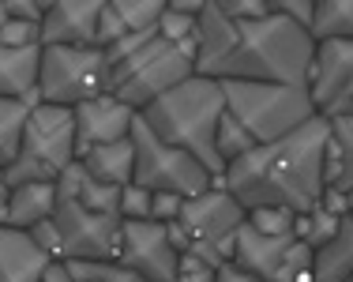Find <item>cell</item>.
I'll return each mask as SVG.
<instances>
[{
    "mask_svg": "<svg viewBox=\"0 0 353 282\" xmlns=\"http://www.w3.org/2000/svg\"><path fill=\"white\" fill-rule=\"evenodd\" d=\"M316 61V41L305 27L274 8L263 19H233L207 0L199 12L196 76L207 79H252V83H290L308 87Z\"/></svg>",
    "mask_w": 353,
    "mask_h": 282,
    "instance_id": "obj_1",
    "label": "cell"
},
{
    "mask_svg": "<svg viewBox=\"0 0 353 282\" xmlns=\"http://www.w3.org/2000/svg\"><path fill=\"white\" fill-rule=\"evenodd\" d=\"M327 143H331V121L316 117L293 136L259 143L245 159L230 162L222 185L245 211L285 207L293 214H312L327 192V177H323Z\"/></svg>",
    "mask_w": 353,
    "mask_h": 282,
    "instance_id": "obj_2",
    "label": "cell"
},
{
    "mask_svg": "<svg viewBox=\"0 0 353 282\" xmlns=\"http://www.w3.org/2000/svg\"><path fill=\"white\" fill-rule=\"evenodd\" d=\"M139 117L158 139H165L170 147H181L184 154H192L214 181L225 177V162L218 154V128H222V117H225V90L218 79L192 76L188 83L170 90L165 98H158L154 105H147Z\"/></svg>",
    "mask_w": 353,
    "mask_h": 282,
    "instance_id": "obj_3",
    "label": "cell"
},
{
    "mask_svg": "<svg viewBox=\"0 0 353 282\" xmlns=\"http://www.w3.org/2000/svg\"><path fill=\"white\" fill-rule=\"evenodd\" d=\"M105 61H109V94L132 105L136 113H143L147 105H154L158 98H165L170 90L196 76V57L188 49L165 41L158 34V27L113 41L105 49Z\"/></svg>",
    "mask_w": 353,
    "mask_h": 282,
    "instance_id": "obj_4",
    "label": "cell"
},
{
    "mask_svg": "<svg viewBox=\"0 0 353 282\" xmlns=\"http://www.w3.org/2000/svg\"><path fill=\"white\" fill-rule=\"evenodd\" d=\"M225 110L248 132L256 143H274L282 136H293L316 121V102L308 87L290 83H252V79H225Z\"/></svg>",
    "mask_w": 353,
    "mask_h": 282,
    "instance_id": "obj_5",
    "label": "cell"
},
{
    "mask_svg": "<svg viewBox=\"0 0 353 282\" xmlns=\"http://www.w3.org/2000/svg\"><path fill=\"white\" fill-rule=\"evenodd\" d=\"M245 222L248 211L222 185H214L211 192L184 200L181 214L170 222V241L181 256H196L211 268H222L233 260L237 234Z\"/></svg>",
    "mask_w": 353,
    "mask_h": 282,
    "instance_id": "obj_6",
    "label": "cell"
},
{
    "mask_svg": "<svg viewBox=\"0 0 353 282\" xmlns=\"http://www.w3.org/2000/svg\"><path fill=\"white\" fill-rule=\"evenodd\" d=\"M79 162L75 147V110L38 102L23 128V143L15 162L4 170L8 185H41V181H61L68 165Z\"/></svg>",
    "mask_w": 353,
    "mask_h": 282,
    "instance_id": "obj_7",
    "label": "cell"
},
{
    "mask_svg": "<svg viewBox=\"0 0 353 282\" xmlns=\"http://www.w3.org/2000/svg\"><path fill=\"white\" fill-rule=\"evenodd\" d=\"M109 94V61L102 46H41L38 102L79 110Z\"/></svg>",
    "mask_w": 353,
    "mask_h": 282,
    "instance_id": "obj_8",
    "label": "cell"
},
{
    "mask_svg": "<svg viewBox=\"0 0 353 282\" xmlns=\"http://www.w3.org/2000/svg\"><path fill=\"white\" fill-rule=\"evenodd\" d=\"M132 143H136V181L132 185L147 188V192H165V196H203L214 188V177L203 170L192 154H184L181 147H170L165 139H158L154 132L136 117L132 124Z\"/></svg>",
    "mask_w": 353,
    "mask_h": 282,
    "instance_id": "obj_9",
    "label": "cell"
},
{
    "mask_svg": "<svg viewBox=\"0 0 353 282\" xmlns=\"http://www.w3.org/2000/svg\"><path fill=\"white\" fill-rule=\"evenodd\" d=\"M230 263L245 268L259 282H316V252L297 234L263 237L248 222L237 234V248H233Z\"/></svg>",
    "mask_w": 353,
    "mask_h": 282,
    "instance_id": "obj_10",
    "label": "cell"
},
{
    "mask_svg": "<svg viewBox=\"0 0 353 282\" xmlns=\"http://www.w3.org/2000/svg\"><path fill=\"white\" fill-rule=\"evenodd\" d=\"M57 241H61V256L57 260H83V263H117L121 252V214H102L87 211L75 200H57L53 211Z\"/></svg>",
    "mask_w": 353,
    "mask_h": 282,
    "instance_id": "obj_11",
    "label": "cell"
},
{
    "mask_svg": "<svg viewBox=\"0 0 353 282\" xmlns=\"http://www.w3.org/2000/svg\"><path fill=\"white\" fill-rule=\"evenodd\" d=\"M117 263L139 275L143 282H173L176 268H181V252L170 241V226H162V222H124Z\"/></svg>",
    "mask_w": 353,
    "mask_h": 282,
    "instance_id": "obj_12",
    "label": "cell"
},
{
    "mask_svg": "<svg viewBox=\"0 0 353 282\" xmlns=\"http://www.w3.org/2000/svg\"><path fill=\"white\" fill-rule=\"evenodd\" d=\"M308 90L323 121L353 117V41H319Z\"/></svg>",
    "mask_w": 353,
    "mask_h": 282,
    "instance_id": "obj_13",
    "label": "cell"
},
{
    "mask_svg": "<svg viewBox=\"0 0 353 282\" xmlns=\"http://www.w3.org/2000/svg\"><path fill=\"white\" fill-rule=\"evenodd\" d=\"M139 113L132 105H124L121 98L102 94V98H90L75 110V147H79V159L87 151L102 143H117V139H128L132 136V124H136Z\"/></svg>",
    "mask_w": 353,
    "mask_h": 282,
    "instance_id": "obj_14",
    "label": "cell"
},
{
    "mask_svg": "<svg viewBox=\"0 0 353 282\" xmlns=\"http://www.w3.org/2000/svg\"><path fill=\"white\" fill-rule=\"evenodd\" d=\"M102 4L105 0H49L41 46H98Z\"/></svg>",
    "mask_w": 353,
    "mask_h": 282,
    "instance_id": "obj_15",
    "label": "cell"
},
{
    "mask_svg": "<svg viewBox=\"0 0 353 282\" xmlns=\"http://www.w3.org/2000/svg\"><path fill=\"white\" fill-rule=\"evenodd\" d=\"M53 256H46L34 245L27 230L0 226V282H38Z\"/></svg>",
    "mask_w": 353,
    "mask_h": 282,
    "instance_id": "obj_16",
    "label": "cell"
},
{
    "mask_svg": "<svg viewBox=\"0 0 353 282\" xmlns=\"http://www.w3.org/2000/svg\"><path fill=\"white\" fill-rule=\"evenodd\" d=\"M38 76H41V46L30 49L0 46V98L38 105Z\"/></svg>",
    "mask_w": 353,
    "mask_h": 282,
    "instance_id": "obj_17",
    "label": "cell"
},
{
    "mask_svg": "<svg viewBox=\"0 0 353 282\" xmlns=\"http://www.w3.org/2000/svg\"><path fill=\"white\" fill-rule=\"evenodd\" d=\"M57 192H61L64 200L83 203L87 211L121 214V192H124V188L105 185V181L90 177V173L83 170V162H75V165H68V170L61 173V181H57Z\"/></svg>",
    "mask_w": 353,
    "mask_h": 282,
    "instance_id": "obj_18",
    "label": "cell"
},
{
    "mask_svg": "<svg viewBox=\"0 0 353 282\" xmlns=\"http://www.w3.org/2000/svg\"><path fill=\"white\" fill-rule=\"evenodd\" d=\"M57 200H61V192H57V181H41V185H19L12 188V203H8V226L15 230H34L41 222L53 219L57 211Z\"/></svg>",
    "mask_w": 353,
    "mask_h": 282,
    "instance_id": "obj_19",
    "label": "cell"
},
{
    "mask_svg": "<svg viewBox=\"0 0 353 282\" xmlns=\"http://www.w3.org/2000/svg\"><path fill=\"white\" fill-rule=\"evenodd\" d=\"M79 162H83V170H87L90 177L105 181V185L124 188V185L136 181V143H132V136L117 139V143L94 147V151H87Z\"/></svg>",
    "mask_w": 353,
    "mask_h": 282,
    "instance_id": "obj_20",
    "label": "cell"
},
{
    "mask_svg": "<svg viewBox=\"0 0 353 282\" xmlns=\"http://www.w3.org/2000/svg\"><path fill=\"white\" fill-rule=\"evenodd\" d=\"M323 177L334 192H353V117L331 121V143L323 154Z\"/></svg>",
    "mask_w": 353,
    "mask_h": 282,
    "instance_id": "obj_21",
    "label": "cell"
},
{
    "mask_svg": "<svg viewBox=\"0 0 353 282\" xmlns=\"http://www.w3.org/2000/svg\"><path fill=\"white\" fill-rule=\"evenodd\" d=\"M203 4L207 0H165V12H162V19H158V34L196 57V49H199V12H203Z\"/></svg>",
    "mask_w": 353,
    "mask_h": 282,
    "instance_id": "obj_22",
    "label": "cell"
},
{
    "mask_svg": "<svg viewBox=\"0 0 353 282\" xmlns=\"http://www.w3.org/2000/svg\"><path fill=\"white\" fill-rule=\"evenodd\" d=\"M353 275V219H342L339 234L316 248V282H346Z\"/></svg>",
    "mask_w": 353,
    "mask_h": 282,
    "instance_id": "obj_23",
    "label": "cell"
},
{
    "mask_svg": "<svg viewBox=\"0 0 353 282\" xmlns=\"http://www.w3.org/2000/svg\"><path fill=\"white\" fill-rule=\"evenodd\" d=\"M312 41H353V0H316Z\"/></svg>",
    "mask_w": 353,
    "mask_h": 282,
    "instance_id": "obj_24",
    "label": "cell"
},
{
    "mask_svg": "<svg viewBox=\"0 0 353 282\" xmlns=\"http://www.w3.org/2000/svg\"><path fill=\"white\" fill-rule=\"evenodd\" d=\"M34 105L27 102H12V98H0V170L15 162L23 143V128H27V117Z\"/></svg>",
    "mask_w": 353,
    "mask_h": 282,
    "instance_id": "obj_25",
    "label": "cell"
},
{
    "mask_svg": "<svg viewBox=\"0 0 353 282\" xmlns=\"http://www.w3.org/2000/svg\"><path fill=\"white\" fill-rule=\"evenodd\" d=\"M109 12L117 15L124 38H128V34H143V30L158 27V19L165 12V0H109Z\"/></svg>",
    "mask_w": 353,
    "mask_h": 282,
    "instance_id": "obj_26",
    "label": "cell"
},
{
    "mask_svg": "<svg viewBox=\"0 0 353 282\" xmlns=\"http://www.w3.org/2000/svg\"><path fill=\"white\" fill-rule=\"evenodd\" d=\"M339 226H342L339 214H331V211H323V207H316L312 214H297V226H293V234H297L301 241H305V245L316 252V248H323L334 234H339Z\"/></svg>",
    "mask_w": 353,
    "mask_h": 282,
    "instance_id": "obj_27",
    "label": "cell"
},
{
    "mask_svg": "<svg viewBox=\"0 0 353 282\" xmlns=\"http://www.w3.org/2000/svg\"><path fill=\"white\" fill-rule=\"evenodd\" d=\"M252 147H259V143L248 136L245 128H241L237 121L230 117V110H225V117H222V128H218V154H222V162L230 165V162L245 159V154L252 151Z\"/></svg>",
    "mask_w": 353,
    "mask_h": 282,
    "instance_id": "obj_28",
    "label": "cell"
},
{
    "mask_svg": "<svg viewBox=\"0 0 353 282\" xmlns=\"http://www.w3.org/2000/svg\"><path fill=\"white\" fill-rule=\"evenodd\" d=\"M248 226L263 237H285L297 226V214L285 207H259V211H248Z\"/></svg>",
    "mask_w": 353,
    "mask_h": 282,
    "instance_id": "obj_29",
    "label": "cell"
},
{
    "mask_svg": "<svg viewBox=\"0 0 353 282\" xmlns=\"http://www.w3.org/2000/svg\"><path fill=\"white\" fill-rule=\"evenodd\" d=\"M72 268L75 282H143L139 275L124 271L121 263H83V260H64Z\"/></svg>",
    "mask_w": 353,
    "mask_h": 282,
    "instance_id": "obj_30",
    "label": "cell"
},
{
    "mask_svg": "<svg viewBox=\"0 0 353 282\" xmlns=\"http://www.w3.org/2000/svg\"><path fill=\"white\" fill-rule=\"evenodd\" d=\"M150 203H154V192L139 185H124L121 192V219L124 222H147L150 219Z\"/></svg>",
    "mask_w": 353,
    "mask_h": 282,
    "instance_id": "obj_31",
    "label": "cell"
},
{
    "mask_svg": "<svg viewBox=\"0 0 353 282\" xmlns=\"http://www.w3.org/2000/svg\"><path fill=\"white\" fill-rule=\"evenodd\" d=\"M218 8L233 19H263L274 12V4H267V0H218Z\"/></svg>",
    "mask_w": 353,
    "mask_h": 282,
    "instance_id": "obj_32",
    "label": "cell"
},
{
    "mask_svg": "<svg viewBox=\"0 0 353 282\" xmlns=\"http://www.w3.org/2000/svg\"><path fill=\"white\" fill-rule=\"evenodd\" d=\"M214 279H218V268L196 260V256H181V268H176L173 282H214Z\"/></svg>",
    "mask_w": 353,
    "mask_h": 282,
    "instance_id": "obj_33",
    "label": "cell"
},
{
    "mask_svg": "<svg viewBox=\"0 0 353 282\" xmlns=\"http://www.w3.org/2000/svg\"><path fill=\"white\" fill-rule=\"evenodd\" d=\"M279 12L285 15V19H293L297 27H312V19H316V0H282V4H274Z\"/></svg>",
    "mask_w": 353,
    "mask_h": 282,
    "instance_id": "obj_34",
    "label": "cell"
},
{
    "mask_svg": "<svg viewBox=\"0 0 353 282\" xmlns=\"http://www.w3.org/2000/svg\"><path fill=\"white\" fill-rule=\"evenodd\" d=\"M181 207H184L181 196L154 192V203H150V219H154V222H162V226H170V222L176 219V214H181Z\"/></svg>",
    "mask_w": 353,
    "mask_h": 282,
    "instance_id": "obj_35",
    "label": "cell"
},
{
    "mask_svg": "<svg viewBox=\"0 0 353 282\" xmlns=\"http://www.w3.org/2000/svg\"><path fill=\"white\" fill-rule=\"evenodd\" d=\"M214 282H259L256 275H248L245 268H237V263H222L218 268V279Z\"/></svg>",
    "mask_w": 353,
    "mask_h": 282,
    "instance_id": "obj_36",
    "label": "cell"
},
{
    "mask_svg": "<svg viewBox=\"0 0 353 282\" xmlns=\"http://www.w3.org/2000/svg\"><path fill=\"white\" fill-rule=\"evenodd\" d=\"M38 282H75V279H72V268H68V263H64V260H53Z\"/></svg>",
    "mask_w": 353,
    "mask_h": 282,
    "instance_id": "obj_37",
    "label": "cell"
},
{
    "mask_svg": "<svg viewBox=\"0 0 353 282\" xmlns=\"http://www.w3.org/2000/svg\"><path fill=\"white\" fill-rule=\"evenodd\" d=\"M8 203H12V185H8L4 170H0V226H8Z\"/></svg>",
    "mask_w": 353,
    "mask_h": 282,
    "instance_id": "obj_38",
    "label": "cell"
},
{
    "mask_svg": "<svg viewBox=\"0 0 353 282\" xmlns=\"http://www.w3.org/2000/svg\"><path fill=\"white\" fill-rule=\"evenodd\" d=\"M8 19H12V15H8V0H0V27H4Z\"/></svg>",
    "mask_w": 353,
    "mask_h": 282,
    "instance_id": "obj_39",
    "label": "cell"
},
{
    "mask_svg": "<svg viewBox=\"0 0 353 282\" xmlns=\"http://www.w3.org/2000/svg\"><path fill=\"white\" fill-rule=\"evenodd\" d=\"M350 219H353V192H350Z\"/></svg>",
    "mask_w": 353,
    "mask_h": 282,
    "instance_id": "obj_40",
    "label": "cell"
},
{
    "mask_svg": "<svg viewBox=\"0 0 353 282\" xmlns=\"http://www.w3.org/2000/svg\"><path fill=\"white\" fill-rule=\"evenodd\" d=\"M346 282H353V275H350V279H346Z\"/></svg>",
    "mask_w": 353,
    "mask_h": 282,
    "instance_id": "obj_41",
    "label": "cell"
}]
</instances>
